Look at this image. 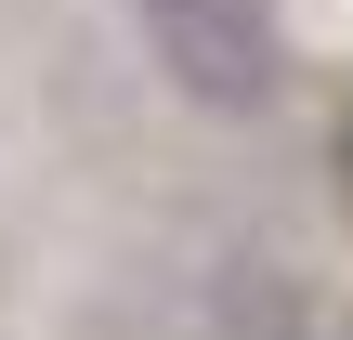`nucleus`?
I'll list each match as a JSON object with an SVG mask.
<instances>
[{
  "mask_svg": "<svg viewBox=\"0 0 353 340\" xmlns=\"http://www.w3.org/2000/svg\"><path fill=\"white\" fill-rule=\"evenodd\" d=\"M131 26H144L157 79H170L183 105H210V118H262V105L288 92V26H275V0H131Z\"/></svg>",
  "mask_w": 353,
  "mask_h": 340,
  "instance_id": "nucleus-1",
  "label": "nucleus"
}]
</instances>
